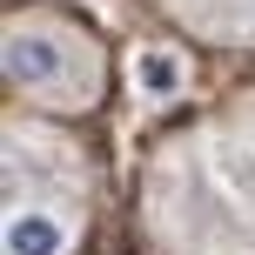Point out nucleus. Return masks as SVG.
Segmentation results:
<instances>
[{
  "label": "nucleus",
  "mask_w": 255,
  "mask_h": 255,
  "mask_svg": "<svg viewBox=\"0 0 255 255\" xmlns=\"http://www.w3.org/2000/svg\"><path fill=\"white\" fill-rule=\"evenodd\" d=\"M128 81H134V94L148 108H168V101H181V88H188V61H181L175 47H134Z\"/></svg>",
  "instance_id": "3"
},
{
  "label": "nucleus",
  "mask_w": 255,
  "mask_h": 255,
  "mask_svg": "<svg viewBox=\"0 0 255 255\" xmlns=\"http://www.w3.org/2000/svg\"><path fill=\"white\" fill-rule=\"evenodd\" d=\"M7 81L34 101H88L94 61L61 27H13L7 34Z\"/></svg>",
  "instance_id": "1"
},
{
  "label": "nucleus",
  "mask_w": 255,
  "mask_h": 255,
  "mask_svg": "<svg viewBox=\"0 0 255 255\" xmlns=\"http://www.w3.org/2000/svg\"><path fill=\"white\" fill-rule=\"evenodd\" d=\"M74 249V222L54 215L40 202H13L7 215V255H67Z\"/></svg>",
  "instance_id": "2"
}]
</instances>
